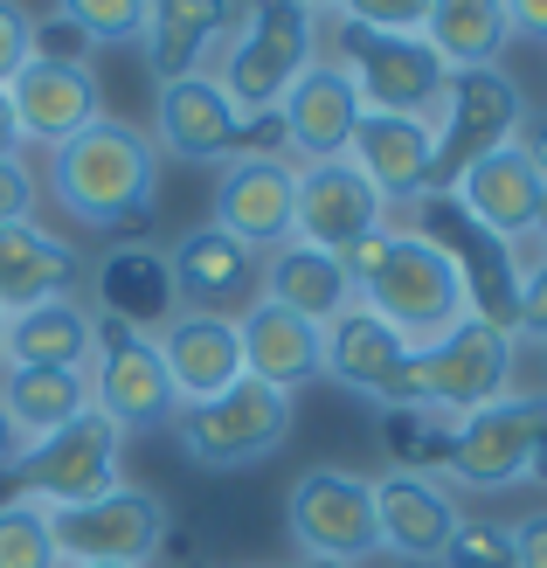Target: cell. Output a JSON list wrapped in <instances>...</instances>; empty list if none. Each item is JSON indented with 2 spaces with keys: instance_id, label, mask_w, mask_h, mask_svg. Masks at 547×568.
Returning a JSON list of instances; mask_svg holds the SVG:
<instances>
[{
  "instance_id": "5",
  "label": "cell",
  "mask_w": 547,
  "mask_h": 568,
  "mask_svg": "<svg viewBox=\"0 0 547 568\" xmlns=\"http://www.w3.org/2000/svg\"><path fill=\"white\" fill-rule=\"evenodd\" d=\"M312 70V8L292 0H271V8H243L236 36L222 49V98L243 111V119H277L284 91Z\"/></svg>"
},
{
  "instance_id": "18",
  "label": "cell",
  "mask_w": 547,
  "mask_h": 568,
  "mask_svg": "<svg viewBox=\"0 0 547 568\" xmlns=\"http://www.w3.org/2000/svg\"><path fill=\"white\" fill-rule=\"evenodd\" d=\"M457 209H465L472 222L493 243H527L540 236V209H547V181H540V166L520 153V139L499 153H485L478 166H465L457 174Z\"/></svg>"
},
{
  "instance_id": "13",
  "label": "cell",
  "mask_w": 547,
  "mask_h": 568,
  "mask_svg": "<svg viewBox=\"0 0 547 568\" xmlns=\"http://www.w3.org/2000/svg\"><path fill=\"white\" fill-rule=\"evenodd\" d=\"M292 209H298V166L284 153H243L215 174V230L256 257L292 243Z\"/></svg>"
},
{
  "instance_id": "6",
  "label": "cell",
  "mask_w": 547,
  "mask_h": 568,
  "mask_svg": "<svg viewBox=\"0 0 547 568\" xmlns=\"http://www.w3.org/2000/svg\"><path fill=\"white\" fill-rule=\"evenodd\" d=\"M326 63H340L354 77L367 111H395V119H429L444 83H450V70L429 55L423 36H388V28L354 21L347 8H333V55Z\"/></svg>"
},
{
  "instance_id": "33",
  "label": "cell",
  "mask_w": 547,
  "mask_h": 568,
  "mask_svg": "<svg viewBox=\"0 0 547 568\" xmlns=\"http://www.w3.org/2000/svg\"><path fill=\"white\" fill-rule=\"evenodd\" d=\"M0 568H63L55 527L36 499H8L0 506Z\"/></svg>"
},
{
  "instance_id": "25",
  "label": "cell",
  "mask_w": 547,
  "mask_h": 568,
  "mask_svg": "<svg viewBox=\"0 0 547 568\" xmlns=\"http://www.w3.org/2000/svg\"><path fill=\"white\" fill-rule=\"evenodd\" d=\"M83 284V250L70 236H49L42 222H14L0 230V312H28L49 298H77Z\"/></svg>"
},
{
  "instance_id": "36",
  "label": "cell",
  "mask_w": 547,
  "mask_h": 568,
  "mask_svg": "<svg viewBox=\"0 0 547 568\" xmlns=\"http://www.w3.org/2000/svg\"><path fill=\"white\" fill-rule=\"evenodd\" d=\"M36 202H42V181L28 174V160H0V230L36 222Z\"/></svg>"
},
{
  "instance_id": "14",
  "label": "cell",
  "mask_w": 547,
  "mask_h": 568,
  "mask_svg": "<svg viewBox=\"0 0 547 568\" xmlns=\"http://www.w3.org/2000/svg\"><path fill=\"white\" fill-rule=\"evenodd\" d=\"M382 194L367 187V174L354 160H312L298 166V209H292V236L312 243V250H333L347 257L361 250L374 230H382Z\"/></svg>"
},
{
  "instance_id": "24",
  "label": "cell",
  "mask_w": 547,
  "mask_h": 568,
  "mask_svg": "<svg viewBox=\"0 0 547 568\" xmlns=\"http://www.w3.org/2000/svg\"><path fill=\"white\" fill-rule=\"evenodd\" d=\"M347 160L367 174V187L382 194V209L395 202H423L429 194V160H437V139L429 119H395V111H367Z\"/></svg>"
},
{
  "instance_id": "11",
  "label": "cell",
  "mask_w": 547,
  "mask_h": 568,
  "mask_svg": "<svg viewBox=\"0 0 547 568\" xmlns=\"http://www.w3.org/2000/svg\"><path fill=\"white\" fill-rule=\"evenodd\" d=\"M83 382H91V409L104 423H119V430H160V423H174V388H166L153 333H139L125 320L98 312V347H91Z\"/></svg>"
},
{
  "instance_id": "17",
  "label": "cell",
  "mask_w": 547,
  "mask_h": 568,
  "mask_svg": "<svg viewBox=\"0 0 547 568\" xmlns=\"http://www.w3.org/2000/svg\"><path fill=\"white\" fill-rule=\"evenodd\" d=\"M160 367H166V388H174V409H194V403H215L243 382V339H236V320H215V312H174L160 333Z\"/></svg>"
},
{
  "instance_id": "2",
  "label": "cell",
  "mask_w": 547,
  "mask_h": 568,
  "mask_svg": "<svg viewBox=\"0 0 547 568\" xmlns=\"http://www.w3.org/2000/svg\"><path fill=\"white\" fill-rule=\"evenodd\" d=\"M347 271H354V305H367L409 347H429L457 320H472L457 264L416 230H374L361 250H347Z\"/></svg>"
},
{
  "instance_id": "20",
  "label": "cell",
  "mask_w": 547,
  "mask_h": 568,
  "mask_svg": "<svg viewBox=\"0 0 547 568\" xmlns=\"http://www.w3.org/2000/svg\"><path fill=\"white\" fill-rule=\"evenodd\" d=\"M361 119H367V104H361V91H354V77L340 70V63H326V55H312V70H305L292 91H284V104H277L284 146L305 153V166H312V160H347Z\"/></svg>"
},
{
  "instance_id": "46",
  "label": "cell",
  "mask_w": 547,
  "mask_h": 568,
  "mask_svg": "<svg viewBox=\"0 0 547 568\" xmlns=\"http://www.w3.org/2000/svg\"><path fill=\"white\" fill-rule=\"evenodd\" d=\"M298 568H333V561H298Z\"/></svg>"
},
{
  "instance_id": "38",
  "label": "cell",
  "mask_w": 547,
  "mask_h": 568,
  "mask_svg": "<svg viewBox=\"0 0 547 568\" xmlns=\"http://www.w3.org/2000/svg\"><path fill=\"white\" fill-rule=\"evenodd\" d=\"M21 63H28V14L0 0V91L14 83V70H21Z\"/></svg>"
},
{
  "instance_id": "23",
  "label": "cell",
  "mask_w": 547,
  "mask_h": 568,
  "mask_svg": "<svg viewBox=\"0 0 547 568\" xmlns=\"http://www.w3.org/2000/svg\"><path fill=\"white\" fill-rule=\"evenodd\" d=\"M236 14L243 8H215V0H153V21H146V70H153V91L166 83H188V77H209V63L229 49L236 36Z\"/></svg>"
},
{
  "instance_id": "7",
  "label": "cell",
  "mask_w": 547,
  "mask_h": 568,
  "mask_svg": "<svg viewBox=\"0 0 547 568\" xmlns=\"http://www.w3.org/2000/svg\"><path fill=\"white\" fill-rule=\"evenodd\" d=\"M527 125V91L506 70H457L444 83L437 111H429V139H437V160H429V194L457 187L465 166H478L485 153L513 146Z\"/></svg>"
},
{
  "instance_id": "19",
  "label": "cell",
  "mask_w": 547,
  "mask_h": 568,
  "mask_svg": "<svg viewBox=\"0 0 547 568\" xmlns=\"http://www.w3.org/2000/svg\"><path fill=\"white\" fill-rule=\"evenodd\" d=\"M236 339H243V375L264 382V388H284L298 395L326 375V326L298 320V312H284L277 298L256 292L243 312H236Z\"/></svg>"
},
{
  "instance_id": "26",
  "label": "cell",
  "mask_w": 547,
  "mask_h": 568,
  "mask_svg": "<svg viewBox=\"0 0 547 568\" xmlns=\"http://www.w3.org/2000/svg\"><path fill=\"white\" fill-rule=\"evenodd\" d=\"M409 339H402L395 326H382L367 305H347L340 320L326 326V375L340 382V388H354V395H367L374 409L388 403V388H395V375L409 367Z\"/></svg>"
},
{
  "instance_id": "32",
  "label": "cell",
  "mask_w": 547,
  "mask_h": 568,
  "mask_svg": "<svg viewBox=\"0 0 547 568\" xmlns=\"http://www.w3.org/2000/svg\"><path fill=\"white\" fill-rule=\"evenodd\" d=\"M382 444H388L395 471H416V478L450 465V423L423 416V409H382Z\"/></svg>"
},
{
  "instance_id": "34",
  "label": "cell",
  "mask_w": 547,
  "mask_h": 568,
  "mask_svg": "<svg viewBox=\"0 0 547 568\" xmlns=\"http://www.w3.org/2000/svg\"><path fill=\"white\" fill-rule=\"evenodd\" d=\"M91 49H125V42H146V21H153V0H70L63 8Z\"/></svg>"
},
{
  "instance_id": "28",
  "label": "cell",
  "mask_w": 547,
  "mask_h": 568,
  "mask_svg": "<svg viewBox=\"0 0 547 568\" xmlns=\"http://www.w3.org/2000/svg\"><path fill=\"white\" fill-rule=\"evenodd\" d=\"M98 347V312L83 298H49L8 320V367H91Z\"/></svg>"
},
{
  "instance_id": "48",
  "label": "cell",
  "mask_w": 547,
  "mask_h": 568,
  "mask_svg": "<svg viewBox=\"0 0 547 568\" xmlns=\"http://www.w3.org/2000/svg\"><path fill=\"white\" fill-rule=\"evenodd\" d=\"M540 236H547V209H540Z\"/></svg>"
},
{
  "instance_id": "41",
  "label": "cell",
  "mask_w": 547,
  "mask_h": 568,
  "mask_svg": "<svg viewBox=\"0 0 547 568\" xmlns=\"http://www.w3.org/2000/svg\"><path fill=\"white\" fill-rule=\"evenodd\" d=\"M520 153L540 166V181H547V111H527V125H520Z\"/></svg>"
},
{
  "instance_id": "31",
  "label": "cell",
  "mask_w": 547,
  "mask_h": 568,
  "mask_svg": "<svg viewBox=\"0 0 547 568\" xmlns=\"http://www.w3.org/2000/svg\"><path fill=\"white\" fill-rule=\"evenodd\" d=\"M423 42L450 77L457 70H499V49L513 42V28H506L499 0H437L423 21Z\"/></svg>"
},
{
  "instance_id": "10",
  "label": "cell",
  "mask_w": 547,
  "mask_h": 568,
  "mask_svg": "<svg viewBox=\"0 0 547 568\" xmlns=\"http://www.w3.org/2000/svg\"><path fill=\"white\" fill-rule=\"evenodd\" d=\"M49 527H55V548H63V568H146L160 561V541L174 520H166L160 493L119 486L91 506L49 514Z\"/></svg>"
},
{
  "instance_id": "45",
  "label": "cell",
  "mask_w": 547,
  "mask_h": 568,
  "mask_svg": "<svg viewBox=\"0 0 547 568\" xmlns=\"http://www.w3.org/2000/svg\"><path fill=\"white\" fill-rule=\"evenodd\" d=\"M0 367H8V312H0Z\"/></svg>"
},
{
  "instance_id": "27",
  "label": "cell",
  "mask_w": 547,
  "mask_h": 568,
  "mask_svg": "<svg viewBox=\"0 0 547 568\" xmlns=\"http://www.w3.org/2000/svg\"><path fill=\"white\" fill-rule=\"evenodd\" d=\"M264 298H277L284 312H298L312 326H333L340 312L354 305V271L347 257H333V250H312V243H277L264 257Z\"/></svg>"
},
{
  "instance_id": "9",
  "label": "cell",
  "mask_w": 547,
  "mask_h": 568,
  "mask_svg": "<svg viewBox=\"0 0 547 568\" xmlns=\"http://www.w3.org/2000/svg\"><path fill=\"white\" fill-rule=\"evenodd\" d=\"M119 458H125V430L104 423L98 409H83L55 437L28 444L14 478H21V499H36L42 514H70V506H91L104 493H119Z\"/></svg>"
},
{
  "instance_id": "4",
  "label": "cell",
  "mask_w": 547,
  "mask_h": 568,
  "mask_svg": "<svg viewBox=\"0 0 547 568\" xmlns=\"http://www.w3.org/2000/svg\"><path fill=\"white\" fill-rule=\"evenodd\" d=\"M292 416L298 403L284 388H264V382H236L229 395H215V403H194V409H174V444H181V458L194 471H250V465H264L271 450L292 437Z\"/></svg>"
},
{
  "instance_id": "22",
  "label": "cell",
  "mask_w": 547,
  "mask_h": 568,
  "mask_svg": "<svg viewBox=\"0 0 547 568\" xmlns=\"http://www.w3.org/2000/svg\"><path fill=\"white\" fill-rule=\"evenodd\" d=\"M160 98V146L174 160H194V166H229L250 153V119L222 98L215 77H188V83H166Z\"/></svg>"
},
{
  "instance_id": "15",
  "label": "cell",
  "mask_w": 547,
  "mask_h": 568,
  "mask_svg": "<svg viewBox=\"0 0 547 568\" xmlns=\"http://www.w3.org/2000/svg\"><path fill=\"white\" fill-rule=\"evenodd\" d=\"M8 111H14V132L21 146H70L83 125L104 119V98H98V77L83 63H49V55H28L8 83Z\"/></svg>"
},
{
  "instance_id": "40",
  "label": "cell",
  "mask_w": 547,
  "mask_h": 568,
  "mask_svg": "<svg viewBox=\"0 0 547 568\" xmlns=\"http://www.w3.org/2000/svg\"><path fill=\"white\" fill-rule=\"evenodd\" d=\"M506 28H513V36L547 42V0H513V8H506Z\"/></svg>"
},
{
  "instance_id": "21",
  "label": "cell",
  "mask_w": 547,
  "mask_h": 568,
  "mask_svg": "<svg viewBox=\"0 0 547 568\" xmlns=\"http://www.w3.org/2000/svg\"><path fill=\"white\" fill-rule=\"evenodd\" d=\"M374 527H382V555L388 561H444L450 534L465 527V506H457L437 478H416V471H388L374 478Z\"/></svg>"
},
{
  "instance_id": "3",
  "label": "cell",
  "mask_w": 547,
  "mask_h": 568,
  "mask_svg": "<svg viewBox=\"0 0 547 568\" xmlns=\"http://www.w3.org/2000/svg\"><path fill=\"white\" fill-rule=\"evenodd\" d=\"M506 382H513V333L485 326V320H457L444 339L409 354L382 409H423V416L457 423L485 403H499Z\"/></svg>"
},
{
  "instance_id": "44",
  "label": "cell",
  "mask_w": 547,
  "mask_h": 568,
  "mask_svg": "<svg viewBox=\"0 0 547 568\" xmlns=\"http://www.w3.org/2000/svg\"><path fill=\"white\" fill-rule=\"evenodd\" d=\"M527 478H534V486H547V423H540V437H534V458H527Z\"/></svg>"
},
{
  "instance_id": "12",
  "label": "cell",
  "mask_w": 547,
  "mask_h": 568,
  "mask_svg": "<svg viewBox=\"0 0 547 568\" xmlns=\"http://www.w3.org/2000/svg\"><path fill=\"white\" fill-rule=\"evenodd\" d=\"M547 423V395H499L472 416L450 423V478L472 493H506L527 478V458H534V437Z\"/></svg>"
},
{
  "instance_id": "1",
  "label": "cell",
  "mask_w": 547,
  "mask_h": 568,
  "mask_svg": "<svg viewBox=\"0 0 547 568\" xmlns=\"http://www.w3.org/2000/svg\"><path fill=\"white\" fill-rule=\"evenodd\" d=\"M49 194L77 230H146L160 202V146L125 119H98L49 153Z\"/></svg>"
},
{
  "instance_id": "16",
  "label": "cell",
  "mask_w": 547,
  "mask_h": 568,
  "mask_svg": "<svg viewBox=\"0 0 547 568\" xmlns=\"http://www.w3.org/2000/svg\"><path fill=\"white\" fill-rule=\"evenodd\" d=\"M166 271H174V305L181 312H215V320H236V312L264 292V257L243 250L236 236H222L215 222L188 230L166 250Z\"/></svg>"
},
{
  "instance_id": "30",
  "label": "cell",
  "mask_w": 547,
  "mask_h": 568,
  "mask_svg": "<svg viewBox=\"0 0 547 568\" xmlns=\"http://www.w3.org/2000/svg\"><path fill=\"white\" fill-rule=\"evenodd\" d=\"M0 409L14 416L28 444H42L91 409V382L77 367H0Z\"/></svg>"
},
{
  "instance_id": "43",
  "label": "cell",
  "mask_w": 547,
  "mask_h": 568,
  "mask_svg": "<svg viewBox=\"0 0 547 568\" xmlns=\"http://www.w3.org/2000/svg\"><path fill=\"white\" fill-rule=\"evenodd\" d=\"M0 160H21V132H14V111H8V91H0Z\"/></svg>"
},
{
  "instance_id": "35",
  "label": "cell",
  "mask_w": 547,
  "mask_h": 568,
  "mask_svg": "<svg viewBox=\"0 0 547 568\" xmlns=\"http://www.w3.org/2000/svg\"><path fill=\"white\" fill-rule=\"evenodd\" d=\"M437 568H513V527L465 514V527L450 534V548H444Z\"/></svg>"
},
{
  "instance_id": "39",
  "label": "cell",
  "mask_w": 547,
  "mask_h": 568,
  "mask_svg": "<svg viewBox=\"0 0 547 568\" xmlns=\"http://www.w3.org/2000/svg\"><path fill=\"white\" fill-rule=\"evenodd\" d=\"M513 568H547V514H527L513 527Z\"/></svg>"
},
{
  "instance_id": "37",
  "label": "cell",
  "mask_w": 547,
  "mask_h": 568,
  "mask_svg": "<svg viewBox=\"0 0 547 568\" xmlns=\"http://www.w3.org/2000/svg\"><path fill=\"white\" fill-rule=\"evenodd\" d=\"M520 333L547 339V250L520 271Z\"/></svg>"
},
{
  "instance_id": "29",
  "label": "cell",
  "mask_w": 547,
  "mask_h": 568,
  "mask_svg": "<svg viewBox=\"0 0 547 568\" xmlns=\"http://www.w3.org/2000/svg\"><path fill=\"white\" fill-rule=\"evenodd\" d=\"M98 305L104 320H125L146 333V320H174V271H166V250L160 243H119L111 257L98 264Z\"/></svg>"
},
{
  "instance_id": "8",
  "label": "cell",
  "mask_w": 547,
  "mask_h": 568,
  "mask_svg": "<svg viewBox=\"0 0 547 568\" xmlns=\"http://www.w3.org/2000/svg\"><path fill=\"white\" fill-rule=\"evenodd\" d=\"M284 527H292L298 561H333V568H361L382 555V527H374V478L340 471V465H312L292 478L284 493Z\"/></svg>"
},
{
  "instance_id": "42",
  "label": "cell",
  "mask_w": 547,
  "mask_h": 568,
  "mask_svg": "<svg viewBox=\"0 0 547 568\" xmlns=\"http://www.w3.org/2000/svg\"><path fill=\"white\" fill-rule=\"evenodd\" d=\"M21 450H28V437L14 430V416L0 409V478H14V471H21Z\"/></svg>"
},
{
  "instance_id": "47",
  "label": "cell",
  "mask_w": 547,
  "mask_h": 568,
  "mask_svg": "<svg viewBox=\"0 0 547 568\" xmlns=\"http://www.w3.org/2000/svg\"><path fill=\"white\" fill-rule=\"evenodd\" d=\"M388 568H416V561H388Z\"/></svg>"
}]
</instances>
